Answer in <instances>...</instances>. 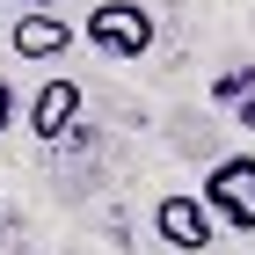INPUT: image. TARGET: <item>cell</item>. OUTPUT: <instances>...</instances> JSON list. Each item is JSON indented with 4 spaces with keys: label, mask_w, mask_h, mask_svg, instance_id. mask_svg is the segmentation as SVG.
<instances>
[{
    "label": "cell",
    "mask_w": 255,
    "mask_h": 255,
    "mask_svg": "<svg viewBox=\"0 0 255 255\" xmlns=\"http://www.w3.org/2000/svg\"><path fill=\"white\" fill-rule=\"evenodd\" d=\"M190 197L204 204V219H212V226L255 234V153H226V160H212L204 190H190Z\"/></svg>",
    "instance_id": "6da1fadb"
},
{
    "label": "cell",
    "mask_w": 255,
    "mask_h": 255,
    "mask_svg": "<svg viewBox=\"0 0 255 255\" xmlns=\"http://www.w3.org/2000/svg\"><path fill=\"white\" fill-rule=\"evenodd\" d=\"M80 37L95 44V51H110V59H146L153 51V7H138V0H110V7H88V22H80Z\"/></svg>",
    "instance_id": "7a4b0ae2"
},
{
    "label": "cell",
    "mask_w": 255,
    "mask_h": 255,
    "mask_svg": "<svg viewBox=\"0 0 255 255\" xmlns=\"http://www.w3.org/2000/svg\"><path fill=\"white\" fill-rule=\"evenodd\" d=\"M153 226H160V241L182 248V255L212 248V219H204V204H197L190 190H168V197H160V204H153Z\"/></svg>",
    "instance_id": "3957f363"
},
{
    "label": "cell",
    "mask_w": 255,
    "mask_h": 255,
    "mask_svg": "<svg viewBox=\"0 0 255 255\" xmlns=\"http://www.w3.org/2000/svg\"><path fill=\"white\" fill-rule=\"evenodd\" d=\"M73 117H80V80H44L37 88V110H29V124H37V138H66L73 131Z\"/></svg>",
    "instance_id": "277c9868"
},
{
    "label": "cell",
    "mask_w": 255,
    "mask_h": 255,
    "mask_svg": "<svg viewBox=\"0 0 255 255\" xmlns=\"http://www.w3.org/2000/svg\"><path fill=\"white\" fill-rule=\"evenodd\" d=\"M66 44H73V22L51 15V7H29V15L15 22V51L22 59H59Z\"/></svg>",
    "instance_id": "5b68a950"
},
{
    "label": "cell",
    "mask_w": 255,
    "mask_h": 255,
    "mask_svg": "<svg viewBox=\"0 0 255 255\" xmlns=\"http://www.w3.org/2000/svg\"><path fill=\"white\" fill-rule=\"evenodd\" d=\"M7 124H15V88L0 80V131H7Z\"/></svg>",
    "instance_id": "8992f818"
},
{
    "label": "cell",
    "mask_w": 255,
    "mask_h": 255,
    "mask_svg": "<svg viewBox=\"0 0 255 255\" xmlns=\"http://www.w3.org/2000/svg\"><path fill=\"white\" fill-rule=\"evenodd\" d=\"M22 7H66V0H22Z\"/></svg>",
    "instance_id": "52a82bcc"
}]
</instances>
